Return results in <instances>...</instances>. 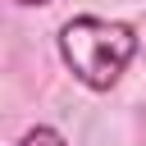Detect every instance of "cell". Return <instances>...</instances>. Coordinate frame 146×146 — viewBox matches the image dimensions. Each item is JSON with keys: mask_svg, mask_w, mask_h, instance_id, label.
<instances>
[{"mask_svg": "<svg viewBox=\"0 0 146 146\" xmlns=\"http://www.w3.org/2000/svg\"><path fill=\"white\" fill-rule=\"evenodd\" d=\"M55 50L64 59V68L87 87V91H110L132 55H137V27L123 18H100V14H78L59 27Z\"/></svg>", "mask_w": 146, "mask_h": 146, "instance_id": "cell-1", "label": "cell"}, {"mask_svg": "<svg viewBox=\"0 0 146 146\" xmlns=\"http://www.w3.org/2000/svg\"><path fill=\"white\" fill-rule=\"evenodd\" d=\"M18 146H68V141H64V132H59V128L36 123V128H27V132L18 137Z\"/></svg>", "mask_w": 146, "mask_h": 146, "instance_id": "cell-2", "label": "cell"}, {"mask_svg": "<svg viewBox=\"0 0 146 146\" xmlns=\"http://www.w3.org/2000/svg\"><path fill=\"white\" fill-rule=\"evenodd\" d=\"M14 5H23V9H32V5H50V0H14Z\"/></svg>", "mask_w": 146, "mask_h": 146, "instance_id": "cell-3", "label": "cell"}]
</instances>
